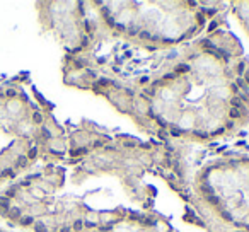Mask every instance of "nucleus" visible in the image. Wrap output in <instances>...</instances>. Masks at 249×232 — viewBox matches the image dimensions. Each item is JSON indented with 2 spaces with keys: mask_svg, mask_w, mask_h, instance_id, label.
Here are the masks:
<instances>
[{
  "mask_svg": "<svg viewBox=\"0 0 249 232\" xmlns=\"http://www.w3.org/2000/svg\"><path fill=\"white\" fill-rule=\"evenodd\" d=\"M169 152L128 136L67 133L58 157L0 191V218L27 232H92L133 215H154L159 184H174Z\"/></svg>",
  "mask_w": 249,
  "mask_h": 232,
  "instance_id": "obj_1",
  "label": "nucleus"
},
{
  "mask_svg": "<svg viewBox=\"0 0 249 232\" xmlns=\"http://www.w3.org/2000/svg\"><path fill=\"white\" fill-rule=\"evenodd\" d=\"M135 58L126 77L96 92L152 133L205 140L235 130L249 118V75L239 43L217 33L161 48L87 43Z\"/></svg>",
  "mask_w": 249,
  "mask_h": 232,
  "instance_id": "obj_2",
  "label": "nucleus"
},
{
  "mask_svg": "<svg viewBox=\"0 0 249 232\" xmlns=\"http://www.w3.org/2000/svg\"><path fill=\"white\" fill-rule=\"evenodd\" d=\"M67 132L27 79L0 82V186L58 157Z\"/></svg>",
  "mask_w": 249,
  "mask_h": 232,
  "instance_id": "obj_3",
  "label": "nucleus"
},
{
  "mask_svg": "<svg viewBox=\"0 0 249 232\" xmlns=\"http://www.w3.org/2000/svg\"><path fill=\"white\" fill-rule=\"evenodd\" d=\"M194 189L203 215L227 229L249 232V157L208 166L200 174Z\"/></svg>",
  "mask_w": 249,
  "mask_h": 232,
  "instance_id": "obj_4",
  "label": "nucleus"
},
{
  "mask_svg": "<svg viewBox=\"0 0 249 232\" xmlns=\"http://www.w3.org/2000/svg\"><path fill=\"white\" fill-rule=\"evenodd\" d=\"M92 232H172L167 224L155 215H133L121 220L111 222Z\"/></svg>",
  "mask_w": 249,
  "mask_h": 232,
  "instance_id": "obj_5",
  "label": "nucleus"
},
{
  "mask_svg": "<svg viewBox=\"0 0 249 232\" xmlns=\"http://www.w3.org/2000/svg\"><path fill=\"white\" fill-rule=\"evenodd\" d=\"M0 232H5V230H4V229H0Z\"/></svg>",
  "mask_w": 249,
  "mask_h": 232,
  "instance_id": "obj_6",
  "label": "nucleus"
}]
</instances>
